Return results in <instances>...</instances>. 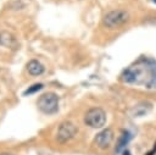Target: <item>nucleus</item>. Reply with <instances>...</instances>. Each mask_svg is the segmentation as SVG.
<instances>
[{"label":"nucleus","mask_w":156,"mask_h":155,"mask_svg":"<svg viewBox=\"0 0 156 155\" xmlns=\"http://www.w3.org/2000/svg\"><path fill=\"white\" fill-rule=\"evenodd\" d=\"M121 79L128 84L143 85L147 89L156 88V61L150 57H140L123 71Z\"/></svg>","instance_id":"obj_1"},{"label":"nucleus","mask_w":156,"mask_h":155,"mask_svg":"<svg viewBox=\"0 0 156 155\" xmlns=\"http://www.w3.org/2000/svg\"><path fill=\"white\" fill-rule=\"evenodd\" d=\"M128 21H129V13L126 10H112L107 12L102 18L104 26L110 29L118 28L124 23H127Z\"/></svg>","instance_id":"obj_2"},{"label":"nucleus","mask_w":156,"mask_h":155,"mask_svg":"<svg viewBox=\"0 0 156 155\" xmlns=\"http://www.w3.org/2000/svg\"><path fill=\"white\" fill-rule=\"evenodd\" d=\"M37 105L41 112L52 115L58 110V96L55 93H45L38 99Z\"/></svg>","instance_id":"obj_3"},{"label":"nucleus","mask_w":156,"mask_h":155,"mask_svg":"<svg viewBox=\"0 0 156 155\" xmlns=\"http://www.w3.org/2000/svg\"><path fill=\"white\" fill-rule=\"evenodd\" d=\"M84 123L91 128H101L106 123V112L101 107H91L84 116Z\"/></svg>","instance_id":"obj_4"},{"label":"nucleus","mask_w":156,"mask_h":155,"mask_svg":"<svg viewBox=\"0 0 156 155\" xmlns=\"http://www.w3.org/2000/svg\"><path fill=\"white\" fill-rule=\"evenodd\" d=\"M78 133V128L77 126L71 122V121H65L58 126L57 129V142L61 144H65L67 142H69L71 139H73L76 137V134Z\"/></svg>","instance_id":"obj_5"},{"label":"nucleus","mask_w":156,"mask_h":155,"mask_svg":"<svg viewBox=\"0 0 156 155\" xmlns=\"http://www.w3.org/2000/svg\"><path fill=\"white\" fill-rule=\"evenodd\" d=\"M113 140V132L111 128H105L101 132H99L94 139L95 144L100 148V149H106L110 146V144Z\"/></svg>","instance_id":"obj_6"},{"label":"nucleus","mask_w":156,"mask_h":155,"mask_svg":"<svg viewBox=\"0 0 156 155\" xmlns=\"http://www.w3.org/2000/svg\"><path fill=\"white\" fill-rule=\"evenodd\" d=\"M151 109H152V104L151 103H149V101H141V103L134 105L130 109L129 114H130L132 117H143V116L147 115L151 111Z\"/></svg>","instance_id":"obj_7"},{"label":"nucleus","mask_w":156,"mask_h":155,"mask_svg":"<svg viewBox=\"0 0 156 155\" xmlns=\"http://www.w3.org/2000/svg\"><path fill=\"white\" fill-rule=\"evenodd\" d=\"M27 71L32 76H40L44 72V66L38 60H30L27 63Z\"/></svg>","instance_id":"obj_8"},{"label":"nucleus","mask_w":156,"mask_h":155,"mask_svg":"<svg viewBox=\"0 0 156 155\" xmlns=\"http://www.w3.org/2000/svg\"><path fill=\"white\" fill-rule=\"evenodd\" d=\"M130 138H132V135H130V133L129 132H127V131H123L122 132V134H121V137L118 138V142H117V144H116V153H121L123 149H124V146L128 144V142L130 140Z\"/></svg>","instance_id":"obj_9"},{"label":"nucleus","mask_w":156,"mask_h":155,"mask_svg":"<svg viewBox=\"0 0 156 155\" xmlns=\"http://www.w3.org/2000/svg\"><path fill=\"white\" fill-rule=\"evenodd\" d=\"M41 88H43V84H41V83H37V84H33L30 88H28L23 94H24V95H29V94H33V93L40 90Z\"/></svg>","instance_id":"obj_10"},{"label":"nucleus","mask_w":156,"mask_h":155,"mask_svg":"<svg viewBox=\"0 0 156 155\" xmlns=\"http://www.w3.org/2000/svg\"><path fill=\"white\" fill-rule=\"evenodd\" d=\"M156 154V144H154V148L151 149V151H149L146 155H155Z\"/></svg>","instance_id":"obj_11"},{"label":"nucleus","mask_w":156,"mask_h":155,"mask_svg":"<svg viewBox=\"0 0 156 155\" xmlns=\"http://www.w3.org/2000/svg\"><path fill=\"white\" fill-rule=\"evenodd\" d=\"M123 155H130V153H129L128 150H124V151H123Z\"/></svg>","instance_id":"obj_12"},{"label":"nucleus","mask_w":156,"mask_h":155,"mask_svg":"<svg viewBox=\"0 0 156 155\" xmlns=\"http://www.w3.org/2000/svg\"><path fill=\"white\" fill-rule=\"evenodd\" d=\"M0 155H12V154H7V153H2V154H0Z\"/></svg>","instance_id":"obj_13"},{"label":"nucleus","mask_w":156,"mask_h":155,"mask_svg":"<svg viewBox=\"0 0 156 155\" xmlns=\"http://www.w3.org/2000/svg\"><path fill=\"white\" fill-rule=\"evenodd\" d=\"M0 43H1V34H0Z\"/></svg>","instance_id":"obj_14"},{"label":"nucleus","mask_w":156,"mask_h":155,"mask_svg":"<svg viewBox=\"0 0 156 155\" xmlns=\"http://www.w3.org/2000/svg\"><path fill=\"white\" fill-rule=\"evenodd\" d=\"M152 1H154V2H155V1H156V0H152Z\"/></svg>","instance_id":"obj_15"}]
</instances>
